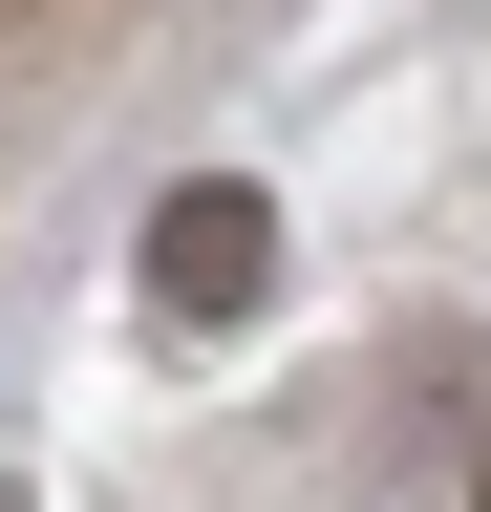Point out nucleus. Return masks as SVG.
Masks as SVG:
<instances>
[{"instance_id":"1","label":"nucleus","mask_w":491,"mask_h":512,"mask_svg":"<svg viewBox=\"0 0 491 512\" xmlns=\"http://www.w3.org/2000/svg\"><path fill=\"white\" fill-rule=\"evenodd\" d=\"M257 299H278V192L257 171L150 192V320H257Z\"/></svg>"},{"instance_id":"2","label":"nucleus","mask_w":491,"mask_h":512,"mask_svg":"<svg viewBox=\"0 0 491 512\" xmlns=\"http://www.w3.org/2000/svg\"><path fill=\"white\" fill-rule=\"evenodd\" d=\"M470 512H491V491H470Z\"/></svg>"}]
</instances>
